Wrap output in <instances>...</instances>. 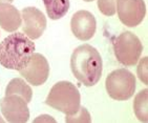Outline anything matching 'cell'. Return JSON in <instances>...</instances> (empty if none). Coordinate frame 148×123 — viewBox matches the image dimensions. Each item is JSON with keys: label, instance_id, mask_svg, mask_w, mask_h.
<instances>
[{"label": "cell", "instance_id": "6da1fadb", "mask_svg": "<svg viewBox=\"0 0 148 123\" xmlns=\"http://www.w3.org/2000/svg\"><path fill=\"white\" fill-rule=\"evenodd\" d=\"M71 69L75 77L85 86L96 85L102 76L101 55L94 46L82 44L71 54Z\"/></svg>", "mask_w": 148, "mask_h": 123}, {"label": "cell", "instance_id": "7a4b0ae2", "mask_svg": "<svg viewBox=\"0 0 148 123\" xmlns=\"http://www.w3.org/2000/svg\"><path fill=\"white\" fill-rule=\"evenodd\" d=\"M35 53V43L25 34L16 32L0 42V64L9 69L25 67Z\"/></svg>", "mask_w": 148, "mask_h": 123}, {"label": "cell", "instance_id": "3957f363", "mask_svg": "<svg viewBox=\"0 0 148 123\" xmlns=\"http://www.w3.org/2000/svg\"><path fill=\"white\" fill-rule=\"evenodd\" d=\"M81 97L78 89L69 81H59L49 91L45 103L49 106L65 114L73 116L79 111Z\"/></svg>", "mask_w": 148, "mask_h": 123}, {"label": "cell", "instance_id": "277c9868", "mask_svg": "<svg viewBox=\"0 0 148 123\" xmlns=\"http://www.w3.org/2000/svg\"><path fill=\"white\" fill-rule=\"evenodd\" d=\"M105 87L109 97L114 100H128L136 91V76L126 69H116L107 76Z\"/></svg>", "mask_w": 148, "mask_h": 123}, {"label": "cell", "instance_id": "5b68a950", "mask_svg": "<svg viewBox=\"0 0 148 123\" xmlns=\"http://www.w3.org/2000/svg\"><path fill=\"white\" fill-rule=\"evenodd\" d=\"M112 47L118 61L125 66L136 65L143 52L142 42L131 32L119 35L114 40Z\"/></svg>", "mask_w": 148, "mask_h": 123}, {"label": "cell", "instance_id": "8992f818", "mask_svg": "<svg viewBox=\"0 0 148 123\" xmlns=\"http://www.w3.org/2000/svg\"><path fill=\"white\" fill-rule=\"evenodd\" d=\"M3 117L10 123H25L29 121V111L27 102L16 94L8 95L0 100Z\"/></svg>", "mask_w": 148, "mask_h": 123}, {"label": "cell", "instance_id": "52a82bcc", "mask_svg": "<svg viewBox=\"0 0 148 123\" xmlns=\"http://www.w3.org/2000/svg\"><path fill=\"white\" fill-rule=\"evenodd\" d=\"M116 12L124 25L134 27L145 17L146 5L144 0H117Z\"/></svg>", "mask_w": 148, "mask_h": 123}, {"label": "cell", "instance_id": "ba28073f", "mask_svg": "<svg viewBox=\"0 0 148 123\" xmlns=\"http://www.w3.org/2000/svg\"><path fill=\"white\" fill-rule=\"evenodd\" d=\"M19 73L32 85H42L49 76V62L43 55L34 53L29 64L22 69H20Z\"/></svg>", "mask_w": 148, "mask_h": 123}, {"label": "cell", "instance_id": "9c48e42d", "mask_svg": "<svg viewBox=\"0 0 148 123\" xmlns=\"http://www.w3.org/2000/svg\"><path fill=\"white\" fill-rule=\"evenodd\" d=\"M23 19V33L29 39H38L42 36L46 29V18L40 10L29 6L21 11Z\"/></svg>", "mask_w": 148, "mask_h": 123}, {"label": "cell", "instance_id": "30bf717a", "mask_svg": "<svg viewBox=\"0 0 148 123\" xmlns=\"http://www.w3.org/2000/svg\"><path fill=\"white\" fill-rule=\"evenodd\" d=\"M71 29L76 38L81 41H87L96 33V18L88 11H78L71 17Z\"/></svg>", "mask_w": 148, "mask_h": 123}, {"label": "cell", "instance_id": "8fae6325", "mask_svg": "<svg viewBox=\"0 0 148 123\" xmlns=\"http://www.w3.org/2000/svg\"><path fill=\"white\" fill-rule=\"evenodd\" d=\"M22 23L21 13L11 3L0 4V27L9 33L16 32Z\"/></svg>", "mask_w": 148, "mask_h": 123}, {"label": "cell", "instance_id": "7c38bea8", "mask_svg": "<svg viewBox=\"0 0 148 123\" xmlns=\"http://www.w3.org/2000/svg\"><path fill=\"white\" fill-rule=\"evenodd\" d=\"M43 3L47 16L53 20L64 17L69 10V0H43Z\"/></svg>", "mask_w": 148, "mask_h": 123}, {"label": "cell", "instance_id": "4fadbf2b", "mask_svg": "<svg viewBox=\"0 0 148 123\" xmlns=\"http://www.w3.org/2000/svg\"><path fill=\"white\" fill-rule=\"evenodd\" d=\"M19 95L27 103L31 102L33 97V91L29 87V84H26L25 81L21 78H14L9 82L5 89V96L8 95Z\"/></svg>", "mask_w": 148, "mask_h": 123}, {"label": "cell", "instance_id": "5bb4252c", "mask_svg": "<svg viewBox=\"0 0 148 123\" xmlns=\"http://www.w3.org/2000/svg\"><path fill=\"white\" fill-rule=\"evenodd\" d=\"M134 115L139 121L147 122L148 121V89H145L138 93L134 101Z\"/></svg>", "mask_w": 148, "mask_h": 123}, {"label": "cell", "instance_id": "9a60e30c", "mask_svg": "<svg viewBox=\"0 0 148 123\" xmlns=\"http://www.w3.org/2000/svg\"><path fill=\"white\" fill-rule=\"evenodd\" d=\"M90 115L87 112V109L83 106H80L79 111L73 116H66L65 122L73 123V122H82V123H89L90 122Z\"/></svg>", "mask_w": 148, "mask_h": 123}, {"label": "cell", "instance_id": "2e32d148", "mask_svg": "<svg viewBox=\"0 0 148 123\" xmlns=\"http://www.w3.org/2000/svg\"><path fill=\"white\" fill-rule=\"evenodd\" d=\"M117 0H98V8L105 16H114L116 14Z\"/></svg>", "mask_w": 148, "mask_h": 123}, {"label": "cell", "instance_id": "e0dca14e", "mask_svg": "<svg viewBox=\"0 0 148 123\" xmlns=\"http://www.w3.org/2000/svg\"><path fill=\"white\" fill-rule=\"evenodd\" d=\"M147 62L148 58L144 57L143 59H141L139 65H138V76H139L140 80L142 81L144 84H147Z\"/></svg>", "mask_w": 148, "mask_h": 123}, {"label": "cell", "instance_id": "ac0fdd59", "mask_svg": "<svg viewBox=\"0 0 148 123\" xmlns=\"http://www.w3.org/2000/svg\"><path fill=\"white\" fill-rule=\"evenodd\" d=\"M14 0H0V4L1 3H12Z\"/></svg>", "mask_w": 148, "mask_h": 123}, {"label": "cell", "instance_id": "d6986e66", "mask_svg": "<svg viewBox=\"0 0 148 123\" xmlns=\"http://www.w3.org/2000/svg\"><path fill=\"white\" fill-rule=\"evenodd\" d=\"M84 1H86V2H90V1H94V0H84Z\"/></svg>", "mask_w": 148, "mask_h": 123}]
</instances>
